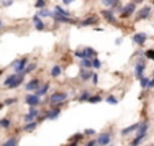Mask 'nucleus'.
<instances>
[{
	"label": "nucleus",
	"instance_id": "1",
	"mask_svg": "<svg viewBox=\"0 0 154 146\" xmlns=\"http://www.w3.org/2000/svg\"><path fill=\"white\" fill-rule=\"evenodd\" d=\"M64 100H67V94L63 92H56L50 96V102H52V104H60V102H63Z\"/></svg>",
	"mask_w": 154,
	"mask_h": 146
},
{
	"label": "nucleus",
	"instance_id": "2",
	"mask_svg": "<svg viewBox=\"0 0 154 146\" xmlns=\"http://www.w3.org/2000/svg\"><path fill=\"white\" fill-rule=\"evenodd\" d=\"M97 142L100 143L101 146H107L110 143V135L108 134V132H102V134H100V137H98Z\"/></svg>",
	"mask_w": 154,
	"mask_h": 146
},
{
	"label": "nucleus",
	"instance_id": "3",
	"mask_svg": "<svg viewBox=\"0 0 154 146\" xmlns=\"http://www.w3.org/2000/svg\"><path fill=\"white\" fill-rule=\"evenodd\" d=\"M26 63H27L26 59H21V60H18V62H15L14 63L15 71L17 72H23L25 68H26Z\"/></svg>",
	"mask_w": 154,
	"mask_h": 146
},
{
	"label": "nucleus",
	"instance_id": "4",
	"mask_svg": "<svg viewBox=\"0 0 154 146\" xmlns=\"http://www.w3.org/2000/svg\"><path fill=\"white\" fill-rule=\"evenodd\" d=\"M135 11V4L134 3H130L123 8V12H122V18H125V17H130L132 12Z\"/></svg>",
	"mask_w": 154,
	"mask_h": 146
},
{
	"label": "nucleus",
	"instance_id": "5",
	"mask_svg": "<svg viewBox=\"0 0 154 146\" xmlns=\"http://www.w3.org/2000/svg\"><path fill=\"white\" fill-rule=\"evenodd\" d=\"M150 10L151 8L149 6L143 7V8L139 11V14L136 15V21H140V19H146V18H147L149 15H150Z\"/></svg>",
	"mask_w": 154,
	"mask_h": 146
},
{
	"label": "nucleus",
	"instance_id": "6",
	"mask_svg": "<svg viewBox=\"0 0 154 146\" xmlns=\"http://www.w3.org/2000/svg\"><path fill=\"white\" fill-rule=\"evenodd\" d=\"M26 102L30 105V107H36V105H38V102H40L38 96H36V94H29V96L26 97Z\"/></svg>",
	"mask_w": 154,
	"mask_h": 146
},
{
	"label": "nucleus",
	"instance_id": "7",
	"mask_svg": "<svg viewBox=\"0 0 154 146\" xmlns=\"http://www.w3.org/2000/svg\"><path fill=\"white\" fill-rule=\"evenodd\" d=\"M146 38H147V36H146L145 33H138L132 37V41L136 42V44H139V45H143V42L146 41Z\"/></svg>",
	"mask_w": 154,
	"mask_h": 146
},
{
	"label": "nucleus",
	"instance_id": "8",
	"mask_svg": "<svg viewBox=\"0 0 154 146\" xmlns=\"http://www.w3.org/2000/svg\"><path fill=\"white\" fill-rule=\"evenodd\" d=\"M101 14H102V17H104L105 19H107L108 22H112V23H116V18L115 15H113L112 11H108V10H104V11H101Z\"/></svg>",
	"mask_w": 154,
	"mask_h": 146
},
{
	"label": "nucleus",
	"instance_id": "9",
	"mask_svg": "<svg viewBox=\"0 0 154 146\" xmlns=\"http://www.w3.org/2000/svg\"><path fill=\"white\" fill-rule=\"evenodd\" d=\"M139 124H140V123H135V124H132V126H128V127L123 128V130H122V134L123 135H127V134H130V132L136 131V130H138V127H139Z\"/></svg>",
	"mask_w": 154,
	"mask_h": 146
},
{
	"label": "nucleus",
	"instance_id": "10",
	"mask_svg": "<svg viewBox=\"0 0 154 146\" xmlns=\"http://www.w3.org/2000/svg\"><path fill=\"white\" fill-rule=\"evenodd\" d=\"M22 82H23V74H22V75H17V78L12 81V84L10 85L8 87H10V89H15V87H18Z\"/></svg>",
	"mask_w": 154,
	"mask_h": 146
},
{
	"label": "nucleus",
	"instance_id": "11",
	"mask_svg": "<svg viewBox=\"0 0 154 146\" xmlns=\"http://www.w3.org/2000/svg\"><path fill=\"white\" fill-rule=\"evenodd\" d=\"M38 85H40V81L38 79H32L29 84L26 85V90L32 92V90H34V89H38Z\"/></svg>",
	"mask_w": 154,
	"mask_h": 146
},
{
	"label": "nucleus",
	"instance_id": "12",
	"mask_svg": "<svg viewBox=\"0 0 154 146\" xmlns=\"http://www.w3.org/2000/svg\"><path fill=\"white\" fill-rule=\"evenodd\" d=\"M55 21L56 22H64V23H75V21L71 19L70 17H56V15H55Z\"/></svg>",
	"mask_w": 154,
	"mask_h": 146
},
{
	"label": "nucleus",
	"instance_id": "13",
	"mask_svg": "<svg viewBox=\"0 0 154 146\" xmlns=\"http://www.w3.org/2000/svg\"><path fill=\"white\" fill-rule=\"evenodd\" d=\"M143 71H145V64H143V63H139V64L135 67V75L140 79V78H142Z\"/></svg>",
	"mask_w": 154,
	"mask_h": 146
},
{
	"label": "nucleus",
	"instance_id": "14",
	"mask_svg": "<svg viewBox=\"0 0 154 146\" xmlns=\"http://www.w3.org/2000/svg\"><path fill=\"white\" fill-rule=\"evenodd\" d=\"M59 115H60V109L59 108H56V109H50L49 113L47 115V117L48 119H50V120H53V119H56Z\"/></svg>",
	"mask_w": 154,
	"mask_h": 146
},
{
	"label": "nucleus",
	"instance_id": "15",
	"mask_svg": "<svg viewBox=\"0 0 154 146\" xmlns=\"http://www.w3.org/2000/svg\"><path fill=\"white\" fill-rule=\"evenodd\" d=\"M83 55H85V59H89V57H92V56H95V51L94 49H92V48H85L83 49Z\"/></svg>",
	"mask_w": 154,
	"mask_h": 146
},
{
	"label": "nucleus",
	"instance_id": "16",
	"mask_svg": "<svg viewBox=\"0 0 154 146\" xmlns=\"http://www.w3.org/2000/svg\"><path fill=\"white\" fill-rule=\"evenodd\" d=\"M33 22H34V25H36V29L37 30H42L45 27L44 23H42V21L38 18V17H37V15H36V17H33Z\"/></svg>",
	"mask_w": 154,
	"mask_h": 146
},
{
	"label": "nucleus",
	"instance_id": "17",
	"mask_svg": "<svg viewBox=\"0 0 154 146\" xmlns=\"http://www.w3.org/2000/svg\"><path fill=\"white\" fill-rule=\"evenodd\" d=\"M149 124L147 123H140L139 127H138V135H146V131H147Z\"/></svg>",
	"mask_w": 154,
	"mask_h": 146
},
{
	"label": "nucleus",
	"instance_id": "18",
	"mask_svg": "<svg viewBox=\"0 0 154 146\" xmlns=\"http://www.w3.org/2000/svg\"><path fill=\"white\" fill-rule=\"evenodd\" d=\"M97 22H98L97 17H90V18L85 19V21L82 22V25L83 26H89V25H94V23H97Z\"/></svg>",
	"mask_w": 154,
	"mask_h": 146
},
{
	"label": "nucleus",
	"instance_id": "19",
	"mask_svg": "<svg viewBox=\"0 0 154 146\" xmlns=\"http://www.w3.org/2000/svg\"><path fill=\"white\" fill-rule=\"evenodd\" d=\"M36 127H37V123L36 122H30V123H27V124H25L23 130L29 132V131H33V130H34Z\"/></svg>",
	"mask_w": 154,
	"mask_h": 146
},
{
	"label": "nucleus",
	"instance_id": "20",
	"mask_svg": "<svg viewBox=\"0 0 154 146\" xmlns=\"http://www.w3.org/2000/svg\"><path fill=\"white\" fill-rule=\"evenodd\" d=\"M17 145H18V139H17V138H10V139L6 141L2 146H17Z\"/></svg>",
	"mask_w": 154,
	"mask_h": 146
},
{
	"label": "nucleus",
	"instance_id": "21",
	"mask_svg": "<svg viewBox=\"0 0 154 146\" xmlns=\"http://www.w3.org/2000/svg\"><path fill=\"white\" fill-rule=\"evenodd\" d=\"M92 75L93 74L89 71V70H82V71H80V78H82L83 81H87L90 77H92Z\"/></svg>",
	"mask_w": 154,
	"mask_h": 146
},
{
	"label": "nucleus",
	"instance_id": "22",
	"mask_svg": "<svg viewBox=\"0 0 154 146\" xmlns=\"http://www.w3.org/2000/svg\"><path fill=\"white\" fill-rule=\"evenodd\" d=\"M48 89H49V84H45V85H44V86H42V87H41V89H40V90H37L36 96H38V97H40V96H44V94H45V93H47V92H48Z\"/></svg>",
	"mask_w": 154,
	"mask_h": 146
},
{
	"label": "nucleus",
	"instance_id": "23",
	"mask_svg": "<svg viewBox=\"0 0 154 146\" xmlns=\"http://www.w3.org/2000/svg\"><path fill=\"white\" fill-rule=\"evenodd\" d=\"M80 67H83L85 70H89L92 66V62H90L89 59H82V63H80Z\"/></svg>",
	"mask_w": 154,
	"mask_h": 146
},
{
	"label": "nucleus",
	"instance_id": "24",
	"mask_svg": "<svg viewBox=\"0 0 154 146\" xmlns=\"http://www.w3.org/2000/svg\"><path fill=\"white\" fill-rule=\"evenodd\" d=\"M145 137H146V135H136V138L130 143V145H131V146H138V145L140 143V141H142Z\"/></svg>",
	"mask_w": 154,
	"mask_h": 146
},
{
	"label": "nucleus",
	"instance_id": "25",
	"mask_svg": "<svg viewBox=\"0 0 154 146\" xmlns=\"http://www.w3.org/2000/svg\"><path fill=\"white\" fill-rule=\"evenodd\" d=\"M29 115L33 117V119H34V117H37V116H38V115H40V111L37 109V108L32 107V108H30V109H29Z\"/></svg>",
	"mask_w": 154,
	"mask_h": 146
},
{
	"label": "nucleus",
	"instance_id": "26",
	"mask_svg": "<svg viewBox=\"0 0 154 146\" xmlns=\"http://www.w3.org/2000/svg\"><path fill=\"white\" fill-rule=\"evenodd\" d=\"M15 78H17V75H15V74H14V75H8V77L6 78V81H4V85H6V86H10Z\"/></svg>",
	"mask_w": 154,
	"mask_h": 146
},
{
	"label": "nucleus",
	"instance_id": "27",
	"mask_svg": "<svg viewBox=\"0 0 154 146\" xmlns=\"http://www.w3.org/2000/svg\"><path fill=\"white\" fill-rule=\"evenodd\" d=\"M60 72H62V70H60V67L59 66H55L53 68H52V72H50V74H52V77H59L60 75Z\"/></svg>",
	"mask_w": 154,
	"mask_h": 146
},
{
	"label": "nucleus",
	"instance_id": "28",
	"mask_svg": "<svg viewBox=\"0 0 154 146\" xmlns=\"http://www.w3.org/2000/svg\"><path fill=\"white\" fill-rule=\"evenodd\" d=\"M10 124H11V122H10L8 119H2L0 120V127H3V128H8Z\"/></svg>",
	"mask_w": 154,
	"mask_h": 146
},
{
	"label": "nucleus",
	"instance_id": "29",
	"mask_svg": "<svg viewBox=\"0 0 154 146\" xmlns=\"http://www.w3.org/2000/svg\"><path fill=\"white\" fill-rule=\"evenodd\" d=\"M101 100H102V99H101L100 96H93V97H89V100H87V101L92 102V104H95V102H100Z\"/></svg>",
	"mask_w": 154,
	"mask_h": 146
},
{
	"label": "nucleus",
	"instance_id": "30",
	"mask_svg": "<svg viewBox=\"0 0 154 146\" xmlns=\"http://www.w3.org/2000/svg\"><path fill=\"white\" fill-rule=\"evenodd\" d=\"M33 70H36V64L34 63H32V64H29V66L25 68V71H23V74H29V72H32Z\"/></svg>",
	"mask_w": 154,
	"mask_h": 146
},
{
	"label": "nucleus",
	"instance_id": "31",
	"mask_svg": "<svg viewBox=\"0 0 154 146\" xmlns=\"http://www.w3.org/2000/svg\"><path fill=\"white\" fill-rule=\"evenodd\" d=\"M116 2H117V0H102V4L107 7H112L116 4Z\"/></svg>",
	"mask_w": 154,
	"mask_h": 146
},
{
	"label": "nucleus",
	"instance_id": "32",
	"mask_svg": "<svg viewBox=\"0 0 154 146\" xmlns=\"http://www.w3.org/2000/svg\"><path fill=\"white\" fill-rule=\"evenodd\" d=\"M37 17H52V12H49L48 10H42V11L38 12Z\"/></svg>",
	"mask_w": 154,
	"mask_h": 146
},
{
	"label": "nucleus",
	"instance_id": "33",
	"mask_svg": "<svg viewBox=\"0 0 154 146\" xmlns=\"http://www.w3.org/2000/svg\"><path fill=\"white\" fill-rule=\"evenodd\" d=\"M147 85H149V78H146V77L140 78V86H142V87H147Z\"/></svg>",
	"mask_w": 154,
	"mask_h": 146
},
{
	"label": "nucleus",
	"instance_id": "34",
	"mask_svg": "<svg viewBox=\"0 0 154 146\" xmlns=\"http://www.w3.org/2000/svg\"><path fill=\"white\" fill-rule=\"evenodd\" d=\"M0 3H2V6H4V7H10V6H12L14 0H0Z\"/></svg>",
	"mask_w": 154,
	"mask_h": 146
},
{
	"label": "nucleus",
	"instance_id": "35",
	"mask_svg": "<svg viewBox=\"0 0 154 146\" xmlns=\"http://www.w3.org/2000/svg\"><path fill=\"white\" fill-rule=\"evenodd\" d=\"M89 93L87 92H85V93H82V96H80L79 97V101H87V100H89Z\"/></svg>",
	"mask_w": 154,
	"mask_h": 146
},
{
	"label": "nucleus",
	"instance_id": "36",
	"mask_svg": "<svg viewBox=\"0 0 154 146\" xmlns=\"http://www.w3.org/2000/svg\"><path fill=\"white\" fill-rule=\"evenodd\" d=\"M107 102H109V104H113V105H116L117 104V100L113 97V96H109V97H107Z\"/></svg>",
	"mask_w": 154,
	"mask_h": 146
},
{
	"label": "nucleus",
	"instance_id": "37",
	"mask_svg": "<svg viewBox=\"0 0 154 146\" xmlns=\"http://www.w3.org/2000/svg\"><path fill=\"white\" fill-rule=\"evenodd\" d=\"M92 66L94 67V68H100V67H101V62H100L98 59H94V60L92 62Z\"/></svg>",
	"mask_w": 154,
	"mask_h": 146
},
{
	"label": "nucleus",
	"instance_id": "38",
	"mask_svg": "<svg viewBox=\"0 0 154 146\" xmlns=\"http://www.w3.org/2000/svg\"><path fill=\"white\" fill-rule=\"evenodd\" d=\"M36 7H37V8H42V7H45V0H37V2H36Z\"/></svg>",
	"mask_w": 154,
	"mask_h": 146
},
{
	"label": "nucleus",
	"instance_id": "39",
	"mask_svg": "<svg viewBox=\"0 0 154 146\" xmlns=\"http://www.w3.org/2000/svg\"><path fill=\"white\" fill-rule=\"evenodd\" d=\"M146 56H147L149 59H154V51L153 49H150V51L146 52Z\"/></svg>",
	"mask_w": 154,
	"mask_h": 146
},
{
	"label": "nucleus",
	"instance_id": "40",
	"mask_svg": "<svg viewBox=\"0 0 154 146\" xmlns=\"http://www.w3.org/2000/svg\"><path fill=\"white\" fill-rule=\"evenodd\" d=\"M33 120H34V119H33V117L30 116L29 113H27L26 116H25V122H26V123H30V122H33Z\"/></svg>",
	"mask_w": 154,
	"mask_h": 146
},
{
	"label": "nucleus",
	"instance_id": "41",
	"mask_svg": "<svg viewBox=\"0 0 154 146\" xmlns=\"http://www.w3.org/2000/svg\"><path fill=\"white\" fill-rule=\"evenodd\" d=\"M94 130H93V128H87V130H85V134H87V135H93L94 134Z\"/></svg>",
	"mask_w": 154,
	"mask_h": 146
},
{
	"label": "nucleus",
	"instance_id": "42",
	"mask_svg": "<svg viewBox=\"0 0 154 146\" xmlns=\"http://www.w3.org/2000/svg\"><path fill=\"white\" fill-rule=\"evenodd\" d=\"M14 102H17V99H7L6 104L7 105H11V104H14Z\"/></svg>",
	"mask_w": 154,
	"mask_h": 146
},
{
	"label": "nucleus",
	"instance_id": "43",
	"mask_svg": "<svg viewBox=\"0 0 154 146\" xmlns=\"http://www.w3.org/2000/svg\"><path fill=\"white\" fill-rule=\"evenodd\" d=\"M92 77H93V82H94V84H97V82H98V75L97 74H93Z\"/></svg>",
	"mask_w": 154,
	"mask_h": 146
},
{
	"label": "nucleus",
	"instance_id": "44",
	"mask_svg": "<svg viewBox=\"0 0 154 146\" xmlns=\"http://www.w3.org/2000/svg\"><path fill=\"white\" fill-rule=\"evenodd\" d=\"M80 138H82V135H80V134H75V135H74V137H72V138H71V139H78V141H79V139H80Z\"/></svg>",
	"mask_w": 154,
	"mask_h": 146
},
{
	"label": "nucleus",
	"instance_id": "45",
	"mask_svg": "<svg viewBox=\"0 0 154 146\" xmlns=\"http://www.w3.org/2000/svg\"><path fill=\"white\" fill-rule=\"evenodd\" d=\"M147 87H154V79H151V81H149V85H147Z\"/></svg>",
	"mask_w": 154,
	"mask_h": 146
},
{
	"label": "nucleus",
	"instance_id": "46",
	"mask_svg": "<svg viewBox=\"0 0 154 146\" xmlns=\"http://www.w3.org/2000/svg\"><path fill=\"white\" fill-rule=\"evenodd\" d=\"M72 2H75V0H63V3L64 4H71Z\"/></svg>",
	"mask_w": 154,
	"mask_h": 146
},
{
	"label": "nucleus",
	"instance_id": "47",
	"mask_svg": "<svg viewBox=\"0 0 154 146\" xmlns=\"http://www.w3.org/2000/svg\"><path fill=\"white\" fill-rule=\"evenodd\" d=\"M86 146H95V142H94V141H90V142L87 143Z\"/></svg>",
	"mask_w": 154,
	"mask_h": 146
},
{
	"label": "nucleus",
	"instance_id": "48",
	"mask_svg": "<svg viewBox=\"0 0 154 146\" xmlns=\"http://www.w3.org/2000/svg\"><path fill=\"white\" fill-rule=\"evenodd\" d=\"M70 146H78V142H72V143H71V145H70Z\"/></svg>",
	"mask_w": 154,
	"mask_h": 146
},
{
	"label": "nucleus",
	"instance_id": "49",
	"mask_svg": "<svg viewBox=\"0 0 154 146\" xmlns=\"http://www.w3.org/2000/svg\"><path fill=\"white\" fill-rule=\"evenodd\" d=\"M135 3H140V2H143V0H134Z\"/></svg>",
	"mask_w": 154,
	"mask_h": 146
},
{
	"label": "nucleus",
	"instance_id": "50",
	"mask_svg": "<svg viewBox=\"0 0 154 146\" xmlns=\"http://www.w3.org/2000/svg\"><path fill=\"white\" fill-rule=\"evenodd\" d=\"M2 108H3V104H2V102H0V111H2Z\"/></svg>",
	"mask_w": 154,
	"mask_h": 146
},
{
	"label": "nucleus",
	"instance_id": "51",
	"mask_svg": "<svg viewBox=\"0 0 154 146\" xmlns=\"http://www.w3.org/2000/svg\"><path fill=\"white\" fill-rule=\"evenodd\" d=\"M2 26H3V22H2V21H0V27H2Z\"/></svg>",
	"mask_w": 154,
	"mask_h": 146
}]
</instances>
